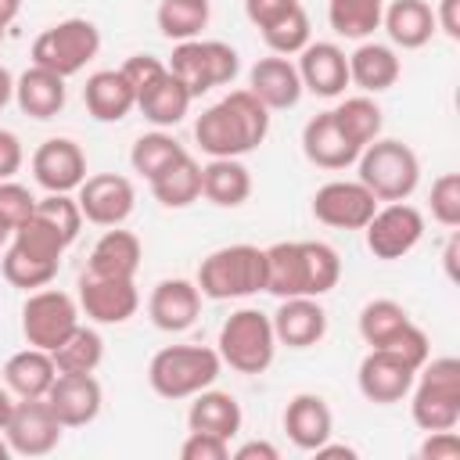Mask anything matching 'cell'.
I'll return each instance as SVG.
<instances>
[{"label":"cell","instance_id":"cell-1","mask_svg":"<svg viewBox=\"0 0 460 460\" xmlns=\"http://www.w3.org/2000/svg\"><path fill=\"white\" fill-rule=\"evenodd\" d=\"M270 133V108L252 90H230L194 122V140L208 158H241Z\"/></svg>","mask_w":460,"mask_h":460},{"label":"cell","instance_id":"cell-2","mask_svg":"<svg viewBox=\"0 0 460 460\" xmlns=\"http://www.w3.org/2000/svg\"><path fill=\"white\" fill-rule=\"evenodd\" d=\"M341 277V259L323 241H277L266 248V291L277 298H320Z\"/></svg>","mask_w":460,"mask_h":460},{"label":"cell","instance_id":"cell-3","mask_svg":"<svg viewBox=\"0 0 460 460\" xmlns=\"http://www.w3.org/2000/svg\"><path fill=\"white\" fill-rule=\"evenodd\" d=\"M194 284H198L201 298H212V302L259 295V291H266V248H259V244L216 248L201 259Z\"/></svg>","mask_w":460,"mask_h":460},{"label":"cell","instance_id":"cell-4","mask_svg":"<svg viewBox=\"0 0 460 460\" xmlns=\"http://www.w3.org/2000/svg\"><path fill=\"white\" fill-rule=\"evenodd\" d=\"M410 417L420 431H449L460 424V359L438 356L417 370L410 385Z\"/></svg>","mask_w":460,"mask_h":460},{"label":"cell","instance_id":"cell-5","mask_svg":"<svg viewBox=\"0 0 460 460\" xmlns=\"http://www.w3.org/2000/svg\"><path fill=\"white\" fill-rule=\"evenodd\" d=\"M223 359L208 345H165L147 363V381L162 399H190L216 385Z\"/></svg>","mask_w":460,"mask_h":460},{"label":"cell","instance_id":"cell-6","mask_svg":"<svg viewBox=\"0 0 460 460\" xmlns=\"http://www.w3.org/2000/svg\"><path fill=\"white\" fill-rule=\"evenodd\" d=\"M359 183L377 201H406L420 183V158L410 144L377 137L359 151Z\"/></svg>","mask_w":460,"mask_h":460},{"label":"cell","instance_id":"cell-7","mask_svg":"<svg viewBox=\"0 0 460 460\" xmlns=\"http://www.w3.org/2000/svg\"><path fill=\"white\" fill-rule=\"evenodd\" d=\"M216 352L237 374H262L277 356L273 320L262 309H252V305L230 313L223 320V327H219Z\"/></svg>","mask_w":460,"mask_h":460},{"label":"cell","instance_id":"cell-8","mask_svg":"<svg viewBox=\"0 0 460 460\" xmlns=\"http://www.w3.org/2000/svg\"><path fill=\"white\" fill-rule=\"evenodd\" d=\"M101 50V29L90 18H65L32 40V65L58 72L61 79L83 72Z\"/></svg>","mask_w":460,"mask_h":460},{"label":"cell","instance_id":"cell-9","mask_svg":"<svg viewBox=\"0 0 460 460\" xmlns=\"http://www.w3.org/2000/svg\"><path fill=\"white\" fill-rule=\"evenodd\" d=\"M237 68H241V58L223 40H183L172 47V58H169V72L190 90V97H201L216 86L234 83Z\"/></svg>","mask_w":460,"mask_h":460},{"label":"cell","instance_id":"cell-10","mask_svg":"<svg viewBox=\"0 0 460 460\" xmlns=\"http://www.w3.org/2000/svg\"><path fill=\"white\" fill-rule=\"evenodd\" d=\"M79 327V302L58 288H36L29 291L22 305V334L36 349H58L72 331Z\"/></svg>","mask_w":460,"mask_h":460},{"label":"cell","instance_id":"cell-11","mask_svg":"<svg viewBox=\"0 0 460 460\" xmlns=\"http://www.w3.org/2000/svg\"><path fill=\"white\" fill-rule=\"evenodd\" d=\"M363 234H367L370 255L392 262V259L410 255L420 244V237H424V216L410 201H388V205H377V212L370 216V223L363 226Z\"/></svg>","mask_w":460,"mask_h":460},{"label":"cell","instance_id":"cell-12","mask_svg":"<svg viewBox=\"0 0 460 460\" xmlns=\"http://www.w3.org/2000/svg\"><path fill=\"white\" fill-rule=\"evenodd\" d=\"M65 424L54 417L47 399H14V410L4 424V438L14 456H47L58 449Z\"/></svg>","mask_w":460,"mask_h":460},{"label":"cell","instance_id":"cell-13","mask_svg":"<svg viewBox=\"0 0 460 460\" xmlns=\"http://www.w3.org/2000/svg\"><path fill=\"white\" fill-rule=\"evenodd\" d=\"M75 201H79V212L86 223L108 230V226H122L133 216L137 190H133L129 176H122V172H97L79 183Z\"/></svg>","mask_w":460,"mask_h":460},{"label":"cell","instance_id":"cell-14","mask_svg":"<svg viewBox=\"0 0 460 460\" xmlns=\"http://www.w3.org/2000/svg\"><path fill=\"white\" fill-rule=\"evenodd\" d=\"M377 205L381 201L359 180H331L313 194V216L334 230H363Z\"/></svg>","mask_w":460,"mask_h":460},{"label":"cell","instance_id":"cell-15","mask_svg":"<svg viewBox=\"0 0 460 460\" xmlns=\"http://www.w3.org/2000/svg\"><path fill=\"white\" fill-rule=\"evenodd\" d=\"M413 377H417V370L392 349H370L359 359V370H356V385H359L363 399L377 402V406L402 402L410 395Z\"/></svg>","mask_w":460,"mask_h":460},{"label":"cell","instance_id":"cell-16","mask_svg":"<svg viewBox=\"0 0 460 460\" xmlns=\"http://www.w3.org/2000/svg\"><path fill=\"white\" fill-rule=\"evenodd\" d=\"M32 180L47 194H72L86 180V155L68 137H50L32 151Z\"/></svg>","mask_w":460,"mask_h":460},{"label":"cell","instance_id":"cell-17","mask_svg":"<svg viewBox=\"0 0 460 460\" xmlns=\"http://www.w3.org/2000/svg\"><path fill=\"white\" fill-rule=\"evenodd\" d=\"M140 309V291L133 280L122 277H93L83 273L79 280V313L93 323H126Z\"/></svg>","mask_w":460,"mask_h":460},{"label":"cell","instance_id":"cell-18","mask_svg":"<svg viewBox=\"0 0 460 460\" xmlns=\"http://www.w3.org/2000/svg\"><path fill=\"white\" fill-rule=\"evenodd\" d=\"M43 399L65 428H86L101 413L104 392L93 374H58Z\"/></svg>","mask_w":460,"mask_h":460},{"label":"cell","instance_id":"cell-19","mask_svg":"<svg viewBox=\"0 0 460 460\" xmlns=\"http://www.w3.org/2000/svg\"><path fill=\"white\" fill-rule=\"evenodd\" d=\"M298 79L302 90L316 93V97H341L349 86V54L338 43H323V40H309L298 50Z\"/></svg>","mask_w":460,"mask_h":460},{"label":"cell","instance_id":"cell-20","mask_svg":"<svg viewBox=\"0 0 460 460\" xmlns=\"http://www.w3.org/2000/svg\"><path fill=\"white\" fill-rule=\"evenodd\" d=\"M147 316L165 334H180V331L194 327V320L201 316V291H198V284L183 280V277L158 280L151 298H147Z\"/></svg>","mask_w":460,"mask_h":460},{"label":"cell","instance_id":"cell-21","mask_svg":"<svg viewBox=\"0 0 460 460\" xmlns=\"http://www.w3.org/2000/svg\"><path fill=\"white\" fill-rule=\"evenodd\" d=\"M270 320H273L277 345H288V349H313L327 334V313L309 295L280 298V305H277V313Z\"/></svg>","mask_w":460,"mask_h":460},{"label":"cell","instance_id":"cell-22","mask_svg":"<svg viewBox=\"0 0 460 460\" xmlns=\"http://www.w3.org/2000/svg\"><path fill=\"white\" fill-rule=\"evenodd\" d=\"M284 431H288L291 446L302 453H313L316 446H323L334 435V413H331L327 399L313 395V392H298L284 406Z\"/></svg>","mask_w":460,"mask_h":460},{"label":"cell","instance_id":"cell-23","mask_svg":"<svg viewBox=\"0 0 460 460\" xmlns=\"http://www.w3.org/2000/svg\"><path fill=\"white\" fill-rule=\"evenodd\" d=\"M302 151H305V158L316 169H331V172L349 169L359 158V147L341 133V126L334 122L331 111H320V115H313L305 122V129H302Z\"/></svg>","mask_w":460,"mask_h":460},{"label":"cell","instance_id":"cell-24","mask_svg":"<svg viewBox=\"0 0 460 460\" xmlns=\"http://www.w3.org/2000/svg\"><path fill=\"white\" fill-rule=\"evenodd\" d=\"M248 90L270 108V111H288L298 104L302 97V79H298V68L280 58V54H270V58H259L248 72Z\"/></svg>","mask_w":460,"mask_h":460},{"label":"cell","instance_id":"cell-25","mask_svg":"<svg viewBox=\"0 0 460 460\" xmlns=\"http://www.w3.org/2000/svg\"><path fill=\"white\" fill-rule=\"evenodd\" d=\"M140 259H144V248H140V237L122 230V226H108L97 244L90 248V259H86V273L93 277H122V280H133L137 270H140Z\"/></svg>","mask_w":460,"mask_h":460},{"label":"cell","instance_id":"cell-26","mask_svg":"<svg viewBox=\"0 0 460 460\" xmlns=\"http://www.w3.org/2000/svg\"><path fill=\"white\" fill-rule=\"evenodd\" d=\"M399 75H402V65H399V54L388 43L363 40L349 54V83L359 86L363 93H385L399 83Z\"/></svg>","mask_w":460,"mask_h":460},{"label":"cell","instance_id":"cell-27","mask_svg":"<svg viewBox=\"0 0 460 460\" xmlns=\"http://www.w3.org/2000/svg\"><path fill=\"white\" fill-rule=\"evenodd\" d=\"M83 104L97 122H122L137 108V93L119 68H101L86 79Z\"/></svg>","mask_w":460,"mask_h":460},{"label":"cell","instance_id":"cell-28","mask_svg":"<svg viewBox=\"0 0 460 460\" xmlns=\"http://www.w3.org/2000/svg\"><path fill=\"white\" fill-rule=\"evenodd\" d=\"M190 410H187V428L190 431H205V435H216V438H234L241 431V402L230 395V392H219V388H201L198 395H190Z\"/></svg>","mask_w":460,"mask_h":460},{"label":"cell","instance_id":"cell-29","mask_svg":"<svg viewBox=\"0 0 460 460\" xmlns=\"http://www.w3.org/2000/svg\"><path fill=\"white\" fill-rule=\"evenodd\" d=\"M381 25L395 47L420 50L435 36V11L428 0H392V4H385Z\"/></svg>","mask_w":460,"mask_h":460},{"label":"cell","instance_id":"cell-30","mask_svg":"<svg viewBox=\"0 0 460 460\" xmlns=\"http://www.w3.org/2000/svg\"><path fill=\"white\" fill-rule=\"evenodd\" d=\"M14 101L29 119L47 122V119L61 115V108H65V79L50 68L32 65L14 79Z\"/></svg>","mask_w":460,"mask_h":460},{"label":"cell","instance_id":"cell-31","mask_svg":"<svg viewBox=\"0 0 460 460\" xmlns=\"http://www.w3.org/2000/svg\"><path fill=\"white\" fill-rule=\"evenodd\" d=\"M190 101H194L190 90L169 72V65H165V72H162L151 86H144V90L137 93V108H140V115H144L151 126H158V129H169V126L183 122Z\"/></svg>","mask_w":460,"mask_h":460},{"label":"cell","instance_id":"cell-32","mask_svg":"<svg viewBox=\"0 0 460 460\" xmlns=\"http://www.w3.org/2000/svg\"><path fill=\"white\" fill-rule=\"evenodd\" d=\"M201 198L216 208H237L252 198V172L241 158H208L201 165Z\"/></svg>","mask_w":460,"mask_h":460},{"label":"cell","instance_id":"cell-33","mask_svg":"<svg viewBox=\"0 0 460 460\" xmlns=\"http://www.w3.org/2000/svg\"><path fill=\"white\" fill-rule=\"evenodd\" d=\"M54 377H58L54 356L47 349H36V345L14 352L4 363V385L11 388L14 399H43L47 388L54 385Z\"/></svg>","mask_w":460,"mask_h":460},{"label":"cell","instance_id":"cell-34","mask_svg":"<svg viewBox=\"0 0 460 460\" xmlns=\"http://www.w3.org/2000/svg\"><path fill=\"white\" fill-rule=\"evenodd\" d=\"M151 183V194L165 208H187L201 198V165L190 155H180L169 169H162Z\"/></svg>","mask_w":460,"mask_h":460},{"label":"cell","instance_id":"cell-35","mask_svg":"<svg viewBox=\"0 0 460 460\" xmlns=\"http://www.w3.org/2000/svg\"><path fill=\"white\" fill-rule=\"evenodd\" d=\"M331 115H334V122L341 126V133H345L359 151H363L370 140H377V137H381V126H385L381 108H377V101H374L370 93L345 97L338 108H331Z\"/></svg>","mask_w":460,"mask_h":460},{"label":"cell","instance_id":"cell-36","mask_svg":"<svg viewBox=\"0 0 460 460\" xmlns=\"http://www.w3.org/2000/svg\"><path fill=\"white\" fill-rule=\"evenodd\" d=\"M50 356L58 374H93L104 359V338L93 327L79 323L58 349H50Z\"/></svg>","mask_w":460,"mask_h":460},{"label":"cell","instance_id":"cell-37","mask_svg":"<svg viewBox=\"0 0 460 460\" xmlns=\"http://www.w3.org/2000/svg\"><path fill=\"white\" fill-rule=\"evenodd\" d=\"M208 0H158V11H155V22H158V32L165 40H198L201 29L208 25Z\"/></svg>","mask_w":460,"mask_h":460},{"label":"cell","instance_id":"cell-38","mask_svg":"<svg viewBox=\"0 0 460 460\" xmlns=\"http://www.w3.org/2000/svg\"><path fill=\"white\" fill-rule=\"evenodd\" d=\"M385 0H327V22L345 40H367L374 29H381Z\"/></svg>","mask_w":460,"mask_h":460},{"label":"cell","instance_id":"cell-39","mask_svg":"<svg viewBox=\"0 0 460 460\" xmlns=\"http://www.w3.org/2000/svg\"><path fill=\"white\" fill-rule=\"evenodd\" d=\"M180 155H187L183 144H180L172 133L155 129V133L137 137V144H133V151H129V165H133V172H140L144 180H155V176H158L162 169H169Z\"/></svg>","mask_w":460,"mask_h":460},{"label":"cell","instance_id":"cell-40","mask_svg":"<svg viewBox=\"0 0 460 460\" xmlns=\"http://www.w3.org/2000/svg\"><path fill=\"white\" fill-rule=\"evenodd\" d=\"M406 323H410V313L399 302H392V298H374V302H367L359 309V338L370 349L388 345Z\"/></svg>","mask_w":460,"mask_h":460},{"label":"cell","instance_id":"cell-41","mask_svg":"<svg viewBox=\"0 0 460 460\" xmlns=\"http://www.w3.org/2000/svg\"><path fill=\"white\" fill-rule=\"evenodd\" d=\"M11 248H18V252H25V255H32V259H43V262H61L68 241L61 237V230H54V226H50L43 216H36V208H32V216L11 234Z\"/></svg>","mask_w":460,"mask_h":460},{"label":"cell","instance_id":"cell-42","mask_svg":"<svg viewBox=\"0 0 460 460\" xmlns=\"http://www.w3.org/2000/svg\"><path fill=\"white\" fill-rule=\"evenodd\" d=\"M58 266L61 262H43V259H32L18 248H7L0 255V270H4V280L11 288H22V291H36V288H47L54 277H58Z\"/></svg>","mask_w":460,"mask_h":460},{"label":"cell","instance_id":"cell-43","mask_svg":"<svg viewBox=\"0 0 460 460\" xmlns=\"http://www.w3.org/2000/svg\"><path fill=\"white\" fill-rule=\"evenodd\" d=\"M262 32V40H266V47L273 50V54H280V58H291V54H298L305 43H309V14H305V7L298 4V7H291L284 18H277L273 25H266V29H259Z\"/></svg>","mask_w":460,"mask_h":460},{"label":"cell","instance_id":"cell-44","mask_svg":"<svg viewBox=\"0 0 460 460\" xmlns=\"http://www.w3.org/2000/svg\"><path fill=\"white\" fill-rule=\"evenodd\" d=\"M36 216H43L54 230H61V237L72 244L79 237V226H83V212H79V201L72 194H47V198H36Z\"/></svg>","mask_w":460,"mask_h":460},{"label":"cell","instance_id":"cell-45","mask_svg":"<svg viewBox=\"0 0 460 460\" xmlns=\"http://www.w3.org/2000/svg\"><path fill=\"white\" fill-rule=\"evenodd\" d=\"M431 219L456 230L460 226V172H442L431 183Z\"/></svg>","mask_w":460,"mask_h":460},{"label":"cell","instance_id":"cell-46","mask_svg":"<svg viewBox=\"0 0 460 460\" xmlns=\"http://www.w3.org/2000/svg\"><path fill=\"white\" fill-rule=\"evenodd\" d=\"M36 208V198L18 180H0V230L14 234Z\"/></svg>","mask_w":460,"mask_h":460},{"label":"cell","instance_id":"cell-47","mask_svg":"<svg viewBox=\"0 0 460 460\" xmlns=\"http://www.w3.org/2000/svg\"><path fill=\"white\" fill-rule=\"evenodd\" d=\"M381 349H392V352H399L413 370H420L424 363H428V356H431V341H428V334L410 320L388 345H381Z\"/></svg>","mask_w":460,"mask_h":460},{"label":"cell","instance_id":"cell-48","mask_svg":"<svg viewBox=\"0 0 460 460\" xmlns=\"http://www.w3.org/2000/svg\"><path fill=\"white\" fill-rule=\"evenodd\" d=\"M180 456L183 460H230V442L205 435V431H190L180 446Z\"/></svg>","mask_w":460,"mask_h":460},{"label":"cell","instance_id":"cell-49","mask_svg":"<svg viewBox=\"0 0 460 460\" xmlns=\"http://www.w3.org/2000/svg\"><path fill=\"white\" fill-rule=\"evenodd\" d=\"M119 72L126 75V83L133 86V93H140L144 86H151L165 72V61L155 58V54H133V58H126V65Z\"/></svg>","mask_w":460,"mask_h":460},{"label":"cell","instance_id":"cell-50","mask_svg":"<svg viewBox=\"0 0 460 460\" xmlns=\"http://www.w3.org/2000/svg\"><path fill=\"white\" fill-rule=\"evenodd\" d=\"M460 456V435L449 431H424L420 460H456Z\"/></svg>","mask_w":460,"mask_h":460},{"label":"cell","instance_id":"cell-51","mask_svg":"<svg viewBox=\"0 0 460 460\" xmlns=\"http://www.w3.org/2000/svg\"><path fill=\"white\" fill-rule=\"evenodd\" d=\"M291 7H298V0H244V14L255 29L273 25L277 18H284Z\"/></svg>","mask_w":460,"mask_h":460},{"label":"cell","instance_id":"cell-52","mask_svg":"<svg viewBox=\"0 0 460 460\" xmlns=\"http://www.w3.org/2000/svg\"><path fill=\"white\" fill-rule=\"evenodd\" d=\"M22 162H25V151H22L18 133L0 129V180H14V172L22 169Z\"/></svg>","mask_w":460,"mask_h":460},{"label":"cell","instance_id":"cell-53","mask_svg":"<svg viewBox=\"0 0 460 460\" xmlns=\"http://www.w3.org/2000/svg\"><path fill=\"white\" fill-rule=\"evenodd\" d=\"M435 29H442L453 43L460 40V0H438V7H435Z\"/></svg>","mask_w":460,"mask_h":460},{"label":"cell","instance_id":"cell-54","mask_svg":"<svg viewBox=\"0 0 460 460\" xmlns=\"http://www.w3.org/2000/svg\"><path fill=\"white\" fill-rule=\"evenodd\" d=\"M234 460H280V449L266 438H252V442H241L234 453Z\"/></svg>","mask_w":460,"mask_h":460},{"label":"cell","instance_id":"cell-55","mask_svg":"<svg viewBox=\"0 0 460 460\" xmlns=\"http://www.w3.org/2000/svg\"><path fill=\"white\" fill-rule=\"evenodd\" d=\"M456 255H460V237L453 234V237H449V244H446V252H442V262H446L449 280H456Z\"/></svg>","mask_w":460,"mask_h":460},{"label":"cell","instance_id":"cell-56","mask_svg":"<svg viewBox=\"0 0 460 460\" xmlns=\"http://www.w3.org/2000/svg\"><path fill=\"white\" fill-rule=\"evenodd\" d=\"M313 453H316V456H345V460H356V449H352V446H338V442H331V438H327L323 446H316Z\"/></svg>","mask_w":460,"mask_h":460},{"label":"cell","instance_id":"cell-57","mask_svg":"<svg viewBox=\"0 0 460 460\" xmlns=\"http://www.w3.org/2000/svg\"><path fill=\"white\" fill-rule=\"evenodd\" d=\"M11 97H14V75L0 65V111L7 108V101H11Z\"/></svg>","mask_w":460,"mask_h":460},{"label":"cell","instance_id":"cell-58","mask_svg":"<svg viewBox=\"0 0 460 460\" xmlns=\"http://www.w3.org/2000/svg\"><path fill=\"white\" fill-rule=\"evenodd\" d=\"M22 11V0H0V29H7Z\"/></svg>","mask_w":460,"mask_h":460},{"label":"cell","instance_id":"cell-59","mask_svg":"<svg viewBox=\"0 0 460 460\" xmlns=\"http://www.w3.org/2000/svg\"><path fill=\"white\" fill-rule=\"evenodd\" d=\"M11 410H14V395H11L7 385H0V431H4V424H7V417H11Z\"/></svg>","mask_w":460,"mask_h":460},{"label":"cell","instance_id":"cell-60","mask_svg":"<svg viewBox=\"0 0 460 460\" xmlns=\"http://www.w3.org/2000/svg\"><path fill=\"white\" fill-rule=\"evenodd\" d=\"M7 456H11V446H7V438L0 435V460H7Z\"/></svg>","mask_w":460,"mask_h":460},{"label":"cell","instance_id":"cell-61","mask_svg":"<svg viewBox=\"0 0 460 460\" xmlns=\"http://www.w3.org/2000/svg\"><path fill=\"white\" fill-rule=\"evenodd\" d=\"M4 241H7V230H0V244H4Z\"/></svg>","mask_w":460,"mask_h":460},{"label":"cell","instance_id":"cell-62","mask_svg":"<svg viewBox=\"0 0 460 460\" xmlns=\"http://www.w3.org/2000/svg\"><path fill=\"white\" fill-rule=\"evenodd\" d=\"M0 40H4V29H0Z\"/></svg>","mask_w":460,"mask_h":460}]
</instances>
